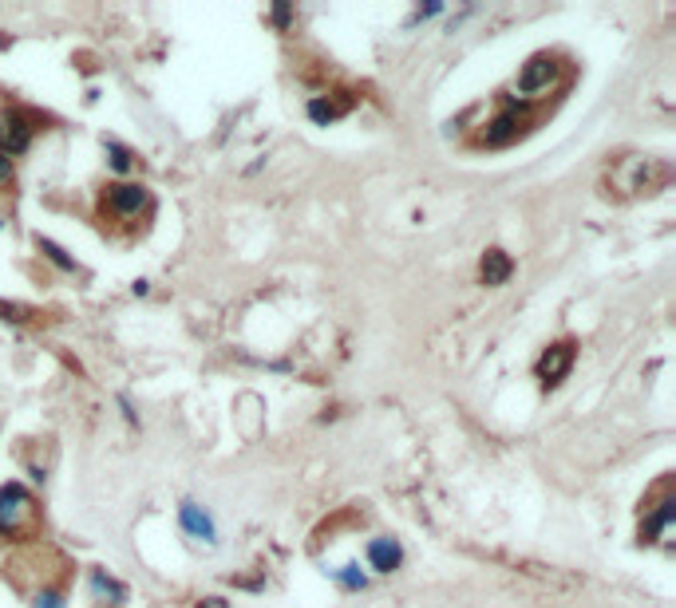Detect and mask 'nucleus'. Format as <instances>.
Masks as SVG:
<instances>
[{
    "label": "nucleus",
    "instance_id": "1",
    "mask_svg": "<svg viewBox=\"0 0 676 608\" xmlns=\"http://www.w3.org/2000/svg\"><path fill=\"white\" fill-rule=\"evenodd\" d=\"M28 510H32V498H28V490L24 486H0V533L16 530L24 518H28Z\"/></svg>",
    "mask_w": 676,
    "mask_h": 608
},
{
    "label": "nucleus",
    "instance_id": "2",
    "mask_svg": "<svg viewBox=\"0 0 676 608\" xmlns=\"http://www.w3.org/2000/svg\"><path fill=\"white\" fill-rule=\"evenodd\" d=\"M570 364H574V344H554L550 352H542V360H538V376H542L546 387H554V383L566 380Z\"/></svg>",
    "mask_w": 676,
    "mask_h": 608
},
{
    "label": "nucleus",
    "instance_id": "3",
    "mask_svg": "<svg viewBox=\"0 0 676 608\" xmlns=\"http://www.w3.org/2000/svg\"><path fill=\"white\" fill-rule=\"evenodd\" d=\"M0 147H4L8 158H12V154H24L32 147V127H28L24 115H4V119H0Z\"/></svg>",
    "mask_w": 676,
    "mask_h": 608
},
{
    "label": "nucleus",
    "instance_id": "4",
    "mask_svg": "<svg viewBox=\"0 0 676 608\" xmlns=\"http://www.w3.org/2000/svg\"><path fill=\"white\" fill-rule=\"evenodd\" d=\"M182 530L190 533V537H198V541H206V545H214V541H218L214 518H210L202 506H194V502H182Z\"/></svg>",
    "mask_w": 676,
    "mask_h": 608
},
{
    "label": "nucleus",
    "instance_id": "5",
    "mask_svg": "<svg viewBox=\"0 0 676 608\" xmlns=\"http://www.w3.org/2000/svg\"><path fill=\"white\" fill-rule=\"evenodd\" d=\"M550 79H554V60H550V56H534V60L518 72V91H522V95H534V91H542Z\"/></svg>",
    "mask_w": 676,
    "mask_h": 608
},
{
    "label": "nucleus",
    "instance_id": "6",
    "mask_svg": "<svg viewBox=\"0 0 676 608\" xmlns=\"http://www.w3.org/2000/svg\"><path fill=\"white\" fill-rule=\"evenodd\" d=\"M143 206H147V190H143V186H135V182L111 186V210H115V214L131 218V214H139Z\"/></svg>",
    "mask_w": 676,
    "mask_h": 608
},
{
    "label": "nucleus",
    "instance_id": "7",
    "mask_svg": "<svg viewBox=\"0 0 676 608\" xmlns=\"http://www.w3.org/2000/svg\"><path fill=\"white\" fill-rule=\"evenodd\" d=\"M368 561H372V569L392 573V569H400L404 549H400V541H392V537H376V541L368 545Z\"/></svg>",
    "mask_w": 676,
    "mask_h": 608
},
{
    "label": "nucleus",
    "instance_id": "8",
    "mask_svg": "<svg viewBox=\"0 0 676 608\" xmlns=\"http://www.w3.org/2000/svg\"><path fill=\"white\" fill-rule=\"evenodd\" d=\"M510 269H514V261L503 249H487V257H483V285H503L510 277Z\"/></svg>",
    "mask_w": 676,
    "mask_h": 608
},
{
    "label": "nucleus",
    "instance_id": "9",
    "mask_svg": "<svg viewBox=\"0 0 676 608\" xmlns=\"http://www.w3.org/2000/svg\"><path fill=\"white\" fill-rule=\"evenodd\" d=\"M514 135H518V115H514V111H503V115L491 123L487 143H491V147H503V143H510Z\"/></svg>",
    "mask_w": 676,
    "mask_h": 608
},
{
    "label": "nucleus",
    "instance_id": "10",
    "mask_svg": "<svg viewBox=\"0 0 676 608\" xmlns=\"http://www.w3.org/2000/svg\"><path fill=\"white\" fill-rule=\"evenodd\" d=\"M669 522H673V502H661V510H657V514H653V518L645 522V530H641V541H657V537H661V530H665Z\"/></svg>",
    "mask_w": 676,
    "mask_h": 608
},
{
    "label": "nucleus",
    "instance_id": "11",
    "mask_svg": "<svg viewBox=\"0 0 676 608\" xmlns=\"http://www.w3.org/2000/svg\"><path fill=\"white\" fill-rule=\"evenodd\" d=\"M40 249H44V253H48V261H52V265H60L64 273H72V269H76V261H72V257H68V253H64V249H60L56 241L40 237Z\"/></svg>",
    "mask_w": 676,
    "mask_h": 608
},
{
    "label": "nucleus",
    "instance_id": "12",
    "mask_svg": "<svg viewBox=\"0 0 676 608\" xmlns=\"http://www.w3.org/2000/svg\"><path fill=\"white\" fill-rule=\"evenodd\" d=\"M337 115L340 111L333 103H325V99H313V103H309V119H313V123H325V127H329Z\"/></svg>",
    "mask_w": 676,
    "mask_h": 608
},
{
    "label": "nucleus",
    "instance_id": "13",
    "mask_svg": "<svg viewBox=\"0 0 676 608\" xmlns=\"http://www.w3.org/2000/svg\"><path fill=\"white\" fill-rule=\"evenodd\" d=\"M337 581L344 589H364V585H368V577L360 573V565H344V569H337Z\"/></svg>",
    "mask_w": 676,
    "mask_h": 608
},
{
    "label": "nucleus",
    "instance_id": "14",
    "mask_svg": "<svg viewBox=\"0 0 676 608\" xmlns=\"http://www.w3.org/2000/svg\"><path fill=\"white\" fill-rule=\"evenodd\" d=\"M107 154H111V166L123 174V170H131V151L127 147H119V143H107Z\"/></svg>",
    "mask_w": 676,
    "mask_h": 608
},
{
    "label": "nucleus",
    "instance_id": "15",
    "mask_svg": "<svg viewBox=\"0 0 676 608\" xmlns=\"http://www.w3.org/2000/svg\"><path fill=\"white\" fill-rule=\"evenodd\" d=\"M32 316V308H24V304H8V301H0V320H28Z\"/></svg>",
    "mask_w": 676,
    "mask_h": 608
},
{
    "label": "nucleus",
    "instance_id": "16",
    "mask_svg": "<svg viewBox=\"0 0 676 608\" xmlns=\"http://www.w3.org/2000/svg\"><path fill=\"white\" fill-rule=\"evenodd\" d=\"M91 585H95V593H111L115 601H123V589H119L115 581H107L103 573H95V577H91Z\"/></svg>",
    "mask_w": 676,
    "mask_h": 608
},
{
    "label": "nucleus",
    "instance_id": "17",
    "mask_svg": "<svg viewBox=\"0 0 676 608\" xmlns=\"http://www.w3.org/2000/svg\"><path fill=\"white\" fill-rule=\"evenodd\" d=\"M36 608H64V601L56 593H44V597H36Z\"/></svg>",
    "mask_w": 676,
    "mask_h": 608
},
{
    "label": "nucleus",
    "instance_id": "18",
    "mask_svg": "<svg viewBox=\"0 0 676 608\" xmlns=\"http://www.w3.org/2000/svg\"><path fill=\"white\" fill-rule=\"evenodd\" d=\"M8 174H12V158H8V154L0 151V182H4Z\"/></svg>",
    "mask_w": 676,
    "mask_h": 608
}]
</instances>
